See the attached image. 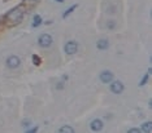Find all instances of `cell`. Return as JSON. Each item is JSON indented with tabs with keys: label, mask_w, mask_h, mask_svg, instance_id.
<instances>
[{
	"label": "cell",
	"mask_w": 152,
	"mask_h": 133,
	"mask_svg": "<svg viewBox=\"0 0 152 133\" xmlns=\"http://www.w3.org/2000/svg\"><path fill=\"white\" fill-rule=\"evenodd\" d=\"M31 60H33V63L35 65V66H40V63H42V58H40V57H38L37 54H33Z\"/></svg>",
	"instance_id": "cell-14"
},
{
	"label": "cell",
	"mask_w": 152,
	"mask_h": 133,
	"mask_svg": "<svg viewBox=\"0 0 152 133\" xmlns=\"http://www.w3.org/2000/svg\"><path fill=\"white\" fill-rule=\"evenodd\" d=\"M140 131H142V132H147V133L152 132V121L143 123V124H142V128H140Z\"/></svg>",
	"instance_id": "cell-9"
},
{
	"label": "cell",
	"mask_w": 152,
	"mask_h": 133,
	"mask_svg": "<svg viewBox=\"0 0 152 133\" xmlns=\"http://www.w3.org/2000/svg\"><path fill=\"white\" fill-rule=\"evenodd\" d=\"M77 8H78V4H74V5H72L70 8H68L66 11H65V12L63 13V18H66V17H68L69 14H72V13H73Z\"/></svg>",
	"instance_id": "cell-11"
},
{
	"label": "cell",
	"mask_w": 152,
	"mask_h": 133,
	"mask_svg": "<svg viewBox=\"0 0 152 133\" xmlns=\"http://www.w3.org/2000/svg\"><path fill=\"white\" fill-rule=\"evenodd\" d=\"M100 80L103 81V83H110V81L113 80V74L110 73V71H103L102 74H100Z\"/></svg>",
	"instance_id": "cell-7"
},
{
	"label": "cell",
	"mask_w": 152,
	"mask_h": 133,
	"mask_svg": "<svg viewBox=\"0 0 152 133\" xmlns=\"http://www.w3.org/2000/svg\"><path fill=\"white\" fill-rule=\"evenodd\" d=\"M140 128H131L129 129V133H140Z\"/></svg>",
	"instance_id": "cell-16"
},
{
	"label": "cell",
	"mask_w": 152,
	"mask_h": 133,
	"mask_svg": "<svg viewBox=\"0 0 152 133\" xmlns=\"http://www.w3.org/2000/svg\"><path fill=\"white\" fill-rule=\"evenodd\" d=\"M55 1H57V3H64L65 0H55Z\"/></svg>",
	"instance_id": "cell-21"
},
{
	"label": "cell",
	"mask_w": 152,
	"mask_h": 133,
	"mask_svg": "<svg viewBox=\"0 0 152 133\" xmlns=\"http://www.w3.org/2000/svg\"><path fill=\"white\" fill-rule=\"evenodd\" d=\"M38 42H39L40 47L48 48V47H51V44H52V37H51V35H48V34H42V35L39 36V39H38Z\"/></svg>",
	"instance_id": "cell-2"
},
{
	"label": "cell",
	"mask_w": 152,
	"mask_h": 133,
	"mask_svg": "<svg viewBox=\"0 0 152 133\" xmlns=\"http://www.w3.org/2000/svg\"><path fill=\"white\" fill-rule=\"evenodd\" d=\"M38 131V125H34V127L31 128V129H29V131H27L26 133H35Z\"/></svg>",
	"instance_id": "cell-17"
},
{
	"label": "cell",
	"mask_w": 152,
	"mask_h": 133,
	"mask_svg": "<svg viewBox=\"0 0 152 133\" xmlns=\"http://www.w3.org/2000/svg\"><path fill=\"white\" fill-rule=\"evenodd\" d=\"M42 17L40 16H38V14H35L34 16V19H33V27H39L40 25H42Z\"/></svg>",
	"instance_id": "cell-12"
},
{
	"label": "cell",
	"mask_w": 152,
	"mask_h": 133,
	"mask_svg": "<svg viewBox=\"0 0 152 133\" xmlns=\"http://www.w3.org/2000/svg\"><path fill=\"white\" fill-rule=\"evenodd\" d=\"M30 124H31V121L30 120H23L22 121V127H29Z\"/></svg>",
	"instance_id": "cell-18"
},
{
	"label": "cell",
	"mask_w": 152,
	"mask_h": 133,
	"mask_svg": "<svg viewBox=\"0 0 152 133\" xmlns=\"http://www.w3.org/2000/svg\"><path fill=\"white\" fill-rule=\"evenodd\" d=\"M107 27H108L109 30H113L116 27V22L115 21H108V23H107Z\"/></svg>",
	"instance_id": "cell-15"
},
{
	"label": "cell",
	"mask_w": 152,
	"mask_h": 133,
	"mask_svg": "<svg viewBox=\"0 0 152 133\" xmlns=\"http://www.w3.org/2000/svg\"><path fill=\"white\" fill-rule=\"evenodd\" d=\"M57 89H61V88H64V83H58V85H57Z\"/></svg>",
	"instance_id": "cell-20"
},
{
	"label": "cell",
	"mask_w": 152,
	"mask_h": 133,
	"mask_svg": "<svg viewBox=\"0 0 152 133\" xmlns=\"http://www.w3.org/2000/svg\"><path fill=\"white\" fill-rule=\"evenodd\" d=\"M23 16H25V9H23V6L18 5L7 13L4 16V21L7 22L8 26H16L22 21Z\"/></svg>",
	"instance_id": "cell-1"
},
{
	"label": "cell",
	"mask_w": 152,
	"mask_h": 133,
	"mask_svg": "<svg viewBox=\"0 0 152 133\" xmlns=\"http://www.w3.org/2000/svg\"><path fill=\"white\" fill-rule=\"evenodd\" d=\"M96 47H98V49H100V50L108 49L109 42L107 39H100V40H98V43H96Z\"/></svg>",
	"instance_id": "cell-8"
},
{
	"label": "cell",
	"mask_w": 152,
	"mask_h": 133,
	"mask_svg": "<svg viewBox=\"0 0 152 133\" xmlns=\"http://www.w3.org/2000/svg\"><path fill=\"white\" fill-rule=\"evenodd\" d=\"M20 63H21V61L17 56H11L7 58V66L11 67V69H16V67L20 66Z\"/></svg>",
	"instance_id": "cell-5"
},
{
	"label": "cell",
	"mask_w": 152,
	"mask_h": 133,
	"mask_svg": "<svg viewBox=\"0 0 152 133\" xmlns=\"http://www.w3.org/2000/svg\"><path fill=\"white\" fill-rule=\"evenodd\" d=\"M64 49H65V53L66 54H74V53H77V50H78V44L75 42H68L65 44Z\"/></svg>",
	"instance_id": "cell-4"
},
{
	"label": "cell",
	"mask_w": 152,
	"mask_h": 133,
	"mask_svg": "<svg viewBox=\"0 0 152 133\" xmlns=\"http://www.w3.org/2000/svg\"><path fill=\"white\" fill-rule=\"evenodd\" d=\"M58 133H74V128L70 125H63L58 129Z\"/></svg>",
	"instance_id": "cell-10"
},
{
	"label": "cell",
	"mask_w": 152,
	"mask_h": 133,
	"mask_svg": "<svg viewBox=\"0 0 152 133\" xmlns=\"http://www.w3.org/2000/svg\"><path fill=\"white\" fill-rule=\"evenodd\" d=\"M150 75H151V69H148L147 71V74L143 76V79L140 80V83H139V87H143V85H146V83L148 81V78H150Z\"/></svg>",
	"instance_id": "cell-13"
},
{
	"label": "cell",
	"mask_w": 152,
	"mask_h": 133,
	"mask_svg": "<svg viewBox=\"0 0 152 133\" xmlns=\"http://www.w3.org/2000/svg\"><path fill=\"white\" fill-rule=\"evenodd\" d=\"M109 89L112 93H115V94H120V93H122L124 89H125V87H124V84L121 83L120 80H116V81H113L112 84H110V87H109Z\"/></svg>",
	"instance_id": "cell-3"
},
{
	"label": "cell",
	"mask_w": 152,
	"mask_h": 133,
	"mask_svg": "<svg viewBox=\"0 0 152 133\" xmlns=\"http://www.w3.org/2000/svg\"><path fill=\"white\" fill-rule=\"evenodd\" d=\"M25 3H38L39 0H23Z\"/></svg>",
	"instance_id": "cell-19"
},
{
	"label": "cell",
	"mask_w": 152,
	"mask_h": 133,
	"mask_svg": "<svg viewBox=\"0 0 152 133\" xmlns=\"http://www.w3.org/2000/svg\"><path fill=\"white\" fill-rule=\"evenodd\" d=\"M103 121L100 120V119H95V120H92L91 121V124H90V128H91V131H94V132H99V131H102L103 129Z\"/></svg>",
	"instance_id": "cell-6"
}]
</instances>
